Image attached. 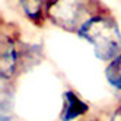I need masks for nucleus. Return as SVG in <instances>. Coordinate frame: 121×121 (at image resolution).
Here are the masks:
<instances>
[{"mask_svg": "<svg viewBox=\"0 0 121 121\" xmlns=\"http://www.w3.org/2000/svg\"><path fill=\"white\" fill-rule=\"evenodd\" d=\"M93 47L95 57L109 63L121 53V29L109 10L88 19L76 34Z\"/></svg>", "mask_w": 121, "mask_h": 121, "instance_id": "1", "label": "nucleus"}, {"mask_svg": "<svg viewBox=\"0 0 121 121\" xmlns=\"http://www.w3.org/2000/svg\"><path fill=\"white\" fill-rule=\"evenodd\" d=\"M109 10L101 0H51L48 21L66 32L77 34L92 16Z\"/></svg>", "mask_w": 121, "mask_h": 121, "instance_id": "2", "label": "nucleus"}, {"mask_svg": "<svg viewBox=\"0 0 121 121\" xmlns=\"http://www.w3.org/2000/svg\"><path fill=\"white\" fill-rule=\"evenodd\" d=\"M0 76L2 80L10 82L18 74L21 66L23 64L25 48L19 42L18 29L2 32V44H0Z\"/></svg>", "mask_w": 121, "mask_h": 121, "instance_id": "3", "label": "nucleus"}, {"mask_svg": "<svg viewBox=\"0 0 121 121\" xmlns=\"http://www.w3.org/2000/svg\"><path fill=\"white\" fill-rule=\"evenodd\" d=\"M89 104H86L74 91L63 92V105L60 112V121H76L89 112Z\"/></svg>", "mask_w": 121, "mask_h": 121, "instance_id": "4", "label": "nucleus"}, {"mask_svg": "<svg viewBox=\"0 0 121 121\" xmlns=\"http://www.w3.org/2000/svg\"><path fill=\"white\" fill-rule=\"evenodd\" d=\"M19 6L29 22L35 26L42 28L45 21H48V7L51 0H18Z\"/></svg>", "mask_w": 121, "mask_h": 121, "instance_id": "5", "label": "nucleus"}, {"mask_svg": "<svg viewBox=\"0 0 121 121\" xmlns=\"http://www.w3.org/2000/svg\"><path fill=\"white\" fill-rule=\"evenodd\" d=\"M105 79L112 89L121 92V53L114 60H111L109 63H107Z\"/></svg>", "mask_w": 121, "mask_h": 121, "instance_id": "6", "label": "nucleus"}, {"mask_svg": "<svg viewBox=\"0 0 121 121\" xmlns=\"http://www.w3.org/2000/svg\"><path fill=\"white\" fill-rule=\"evenodd\" d=\"M2 109H0V118L2 121H12V92L9 88V82H4L2 80Z\"/></svg>", "mask_w": 121, "mask_h": 121, "instance_id": "7", "label": "nucleus"}, {"mask_svg": "<svg viewBox=\"0 0 121 121\" xmlns=\"http://www.w3.org/2000/svg\"><path fill=\"white\" fill-rule=\"evenodd\" d=\"M104 121H121V101L118 104H115V105L108 111V114H107Z\"/></svg>", "mask_w": 121, "mask_h": 121, "instance_id": "8", "label": "nucleus"}, {"mask_svg": "<svg viewBox=\"0 0 121 121\" xmlns=\"http://www.w3.org/2000/svg\"><path fill=\"white\" fill-rule=\"evenodd\" d=\"M86 121H102V120H98V118H91V120H86Z\"/></svg>", "mask_w": 121, "mask_h": 121, "instance_id": "9", "label": "nucleus"}]
</instances>
